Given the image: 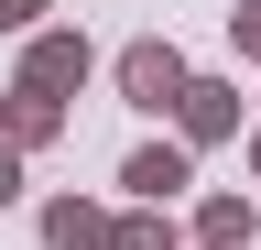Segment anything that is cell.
Here are the masks:
<instances>
[{
	"label": "cell",
	"instance_id": "1",
	"mask_svg": "<svg viewBox=\"0 0 261 250\" xmlns=\"http://www.w3.org/2000/svg\"><path fill=\"white\" fill-rule=\"evenodd\" d=\"M109 76H120V98H130V109H152V120H163V109L185 98V76H196V66H185L163 33H142V44H120V54H109Z\"/></svg>",
	"mask_w": 261,
	"mask_h": 250
},
{
	"label": "cell",
	"instance_id": "2",
	"mask_svg": "<svg viewBox=\"0 0 261 250\" xmlns=\"http://www.w3.org/2000/svg\"><path fill=\"white\" fill-rule=\"evenodd\" d=\"M240 131H250L240 87H228V76H185V98H174V142H185V152H218V142H240Z\"/></svg>",
	"mask_w": 261,
	"mask_h": 250
},
{
	"label": "cell",
	"instance_id": "3",
	"mask_svg": "<svg viewBox=\"0 0 261 250\" xmlns=\"http://www.w3.org/2000/svg\"><path fill=\"white\" fill-rule=\"evenodd\" d=\"M87 66H98V54H87V33H76V22H44V33L22 44V76H11V87H33V98H65V87H87Z\"/></svg>",
	"mask_w": 261,
	"mask_h": 250
},
{
	"label": "cell",
	"instance_id": "4",
	"mask_svg": "<svg viewBox=\"0 0 261 250\" xmlns=\"http://www.w3.org/2000/svg\"><path fill=\"white\" fill-rule=\"evenodd\" d=\"M120 185H130V207H163V217H174L185 185H196V152H185V142H142V152L120 163Z\"/></svg>",
	"mask_w": 261,
	"mask_h": 250
},
{
	"label": "cell",
	"instance_id": "5",
	"mask_svg": "<svg viewBox=\"0 0 261 250\" xmlns=\"http://www.w3.org/2000/svg\"><path fill=\"white\" fill-rule=\"evenodd\" d=\"M44 142H65V98L11 87V98H0V152H44Z\"/></svg>",
	"mask_w": 261,
	"mask_h": 250
},
{
	"label": "cell",
	"instance_id": "6",
	"mask_svg": "<svg viewBox=\"0 0 261 250\" xmlns=\"http://www.w3.org/2000/svg\"><path fill=\"white\" fill-rule=\"evenodd\" d=\"M44 250H109V207L98 196H44Z\"/></svg>",
	"mask_w": 261,
	"mask_h": 250
},
{
	"label": "cell",
	"instance_id": "7",
	"mask_svg": "<svg viewBox=\"0 0 261 250\" xmlns=\"http://www.w3.org/2000/svg\"><path fill=\"white\" fill-rule=\"evenodd\" d=\"M196 250H250V196H196Z\"/></svg>",
	"mask_w": 261,
	"mask_h": 250
},
{
	"label": "cell",
	"instance_id": "8",
	"mask_svg": "<svg viewBox=\"0 0 261 250\" xmlns=\"http://www.w3.org/2000/svg\"><path fill=\"white\" fill-rule=\"evenodd\" d=\"M109 250H185V229L163 207H130V217H109Z\"/></svg>",
	"mask_w": 261,
	"mask_h": 250
},
{
	"label": "cell",
	"instance_id": "9",
	"mask_svg": "<svg viewBox=\"0 0 261 250\" xmlns=\"http://www.w3.org/2000/svg\"><path fill=\"white\" fill-rule=\"evenodd\" d=\"M228 54H250V66H261V0H240V11H228Z\"/></svg>",
	"mask_w": 261,
	"mask_h": 250
},
{
	"label": "cell",
	"instance_id": "10",
	"mask_svg": "<svg viewBox=\"0 0 261 250\" xmlns=\"http://www.w3.org/2000/svg\"><path fill=\"white\" fill-rule=\"evenodd\" d=\"M44 11L55 0H0V33H44Z\"/></svg>",
	"mask_w": 261,
	"mask_h": 250
},
{
	"label": "cell",
	"instance_id": "11",
	"mask_svg": "<svg viewBox=\"0 0 261 250\" xmlns=\"http://www.w3.org/2000/svg\"><path fill=\"white\" fill-rule=\"evenodd\" d=\"M22 196V152H0V207H11Z\"/></svg>",
	"mask_w": 261,
	"mask_h": 250
},
{
	"label": "cell",
	"instance_id": "12",
	"mask_svg": "<svg viewBox=\"0 0 261 250\" xmlns=\"http://www.w3.org/2000/svg\"><path fill=\"white\" fill-rule=\"evenodd\" d=\"M250 174H261V120H250Z\"/></svg>",
	"mask_w": 261,
	"mask_h": 250
}]
</instances>
